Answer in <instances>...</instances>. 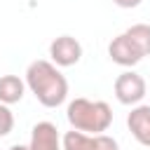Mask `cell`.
<instances>
[{
	"label": "cell",
	"mask_w": 150,
	"mask_h": 150,
	"mask_svg": "<svg viewBox=\"0 0 150 150\" xmlns=\"http://www.w3.org/2000/svg\"><path fill=\"white\" fill-rule=\"evenodd\" d=\"M9 150H28V145H21V143H16V145H12Z\"/></svg>",
	"instance_id": "5bb4252c"
},
{
	"label": "cell",
	"mask_w": 150,
	"mask_h": 150,
	"mask_svg": "<svg viewBox=\"0 0 150 150\" xmlns=\"http://www.w3.org/2000/svg\"><path fill=\"white\" fill-rule=\"evenodd\" d=\"M143 0H112V5H117V7H122V9H134V7H138Z\"/></svg>",
	"instance_id": "4fadbf2b"
},
{
	"label": "cell",
	"mask_w": 150,
	"mask_h": 150,
	"mask_svg": "<svg viewBox=\"0 0 150 150\" xmlns=\"http://www.w3.org/2000/svg\"><path fill=\"white\" fill-rule=\"evenodd\" d=\"M66 117L75 131L82 134H105L112 124V108L105 101H91L84 96H77L68 103Z\"/></svg>",
	"instance_id": "7a4b0ae2"
},
{
	"label": "cell",
	"mask_w": 150,
	"mask_h": 150,
	"mask_svg": "<svg viewBox=\"0 0 150 150\" xmlns=\"http://www.w3.org/2000/svg\"><path fill=\"white\" fill-rule=\"evenodd\" d=\"M12 129H14V112L9 110V105L0 103V138L12 134Z\"/></svg>",
	"instance_id": "8fae6325"
},
{
	"label": "cell",
	"mask_w": 150,
	"mask_h": 150,
	"mask_svg": "<svg viewBox=\"0 0 150 150\" xmlns=\"http://www.w3.org/2000/svg\"><path fill=\"white\" fill-rule=\"evenodd\" d=\"M115 98L122 105H141V101L145 98L148 84L143 80V75H138L136 70H124L115 77Z\"/></svg>",
	"instance_id": "3957f363"
},
{
	"label": "cell",
	"mask_w": 150,
	"mask_h": 150,
	"mask_svg": "<svg viewBox=\"0 0 150 150\" xmlns=\"http://www.w3.org/2000/svg\"><path fill=\"white\" fill-rule=\"evenodd\" d=\"M26 87L45 108H56L68 96V80L52 61L38 59L26 68Z\"/></svg>",
	"instance_id": "6da1fadb"
},
{
	"label": "cell",
	"mask_w": 150,
	"mask_h": 150,
	"mask_svg": "<svg viewBox=\"0 0 150 150\" xmlns=\"http://www.w3.org/2000/svg\"><path fill=\"white\" fill-rule=\"evenodd\" d=\"M26 94V82L19 75H0V103L14 105L23 98Z\"/></svg>",
	"instance_id": "ba28073f"
},
{
	"label": "cell",
	"mask_w": 150,
	"mask_h": 150,
	"mask_svg": "<svg viewBox=\"0 0 150 150\" xmlns=\"http://www.w3.org/2000/svg\"><path fill=\"white\" fill-rule=\"evenodd\" d=\"M96 150H120L117 141L108 134H96Z\"/></svg>",
	"instance_id": "7c38bea8"
},
{
	"label": "cell",
	"mask_w": 150,
	"mask_h": 150,
	"mask_svg": "<svg viewBox=\"0 0 150 150\" xmlns=\"http://www.w3.org/2000/svg\"><path fill=\"white\" fill-rule=\"evenodd\" d=\"M61 143H63V150H96V136L91 134H82V131H66L61 136Z\"/></svg>",
	"instance_id": "30bf717a"
},
{
	"label": "cell",
	"mask_w": 150,
	"mask_h": 150,
	"mask_svg": "<svg viewBox=\"0 0 150 150\" xmlns=\"http://www.w3.org/2000/svg\"><path fill=\"white\" fill-rule=\"evenodd\" d=\"M108 56H110V61L112 63H117V66H122V68H131V66H136L143 56L138 54V49L129 42V38L122 33V35H117V38H112V42L108 45Z\"/></svg>",
	"instance_id": "8992f818"
},
{
	"label": "cell",
	"mask_w": 150,
	"mask_h": 150,
	"mask_svg": "<svg viewBox=\"0 0 150 150\" xmlns=\"http://www.w3.org/2000/svg\"><path fill=\"white\" fill-rule=\"evenodd\" d=\"M127 127L141 145L150 148V105H134L127 115Z\"/></svg>",
	"instance_id": "52a82bcc"
},
{
	"label": "cell",
	"mask_w": 150,
	"mask_h": 150,
	"mask_svg": "<svg viewBox=\"0 0 150 150\" xmlns=\"http://www.w3.org/2000/svg\"><path fill=\"white\" fill-rule=\"evenodd\" d=\"M124 35L138 49L141 56H150V26L148 23H134L124 30Z\"/></svg>",
	"instance_id": "9c48e42d"
},
{
	"label": "cell",
	"mask_w": 150,
	"mask_h": 150,
	"mask_svg": "<svg viewBox=\"0 0 150 150\" xmlns=\"http://www.w3.org/2000/svg\"><path fill=\"white\" fill-rule=\"evenodd\" d=\"M28 150H63V143H61V134L56 129L54 122H38L33 129H30V143H28Z\"/></svg>",
	"instance_id": "5b68a950"
},
{
	"label": "cell",
	"mask_w": 150,
	"mask_h": 150,
	"mask_svg": "<svg viewBox=\"0 0 150 150\" xmlns=\"http://www.w3.org/2000/svg\"><path fill=\"white\" fill-rule=\"evenodd\" d=\"M49 59L59 68H70L82 59V45L73 35H59L49 45Z\"/></svg>",
	"instance_id": "277c9868"
}]
</instances>
